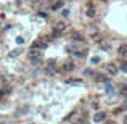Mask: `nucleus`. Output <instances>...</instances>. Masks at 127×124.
<instances>
[{
    "mask_svg": "<svg viewBox=\"0 0 127 124\" xmlns=\"http://www.w3.org/2000/svg\"><path fill=\"white\" fill-rule=\"evenodd\" d=\"M93 121L95 123H105L106 121V113L105 111H98L93 115Z\"/></svg>",
    "mask_w": 127,
    "mask_h": 124,
    "instance_id": "obj_1",
    "label": "nucleus"
},
{
    "mask_svg": "<svg viewBox=\"0 0 127 124\" xmlns=\"http://www.w3.org/2000/svg\"><path fill=\"white\" fill-rule=\"evenodd\" d=\"M29 58H31V60H37V58H40V52H39L37 48H32L31 52H29Z\"/></svg>",
    "mask_w": 127,
    "mask_h": 124,
    "instance_id": "obj_2",
    "label": "nucleus"
},
{
    "mask_svg": "<svg viewBox=\"0 0 127 124\" xmlns=\"http://www.w3.org/2000/svg\"><path fill=\"white\" fill-rule=\"evenodd\" d=\"M106 68H108V73H109V74H116V73H118V66L113 65V63H109Z\"/></svg>",
    "mask_w": 127,
    "mask_h": 124,
    "instance_id": "obj_3",
    "label": "nucleus"
},
{
    "mask_svg": "<svg viewBox=\"0 0 127 124\" xmlns=\"http://www.w3.org/2000/svg\"><path fill=\"white\" fill-rule=\"evenodd\" d=\"M63 69H64V71H72V69H74V65L69 61V63H66V65L63 66Z\"/></svg>",
    "mask_w": 127,
    "mask_h": 124,
    "instance_id": "obj_4",
    "label": "nucleus"
},
{
    "mask_svg": "<svg viewBox=\"0 0 127 124\" xmlns=\"http://www.w3.org/2000/svg\"><path fill=\"white\" fill-rule=\"evenodd\" d=\"M64 29H66L64 23H58V24H56V31H64Z\"/></svg>",
    "mask_w": 127,
    "mask_h": 124,
    "instance_id": "obj_5",
    "label": "nucleus"
},
{
    "mask_svg": "<svg viewBox=\"0 0 127 124\" xmlns=\"http://www.w3.org/2000/svg\"><path fill=\"white\" fill-rule=\"evenodd\" d=\"M19 52H21V50H15V52L10 53V56H18V55H19Z\"/></svg>",
    "mask_w": 127,
    "mask_h": 124,
    "instance_id": "obj_6",
    "label": "nucleus"
},
{
    "mask_svg": "<svg viewBox=\"0 0 127 124\" xmlns=\"http://www.w3.org/2000/svg\"><path fill=\"white\" fill-rule=\"evenodd\" d=\"M121 69H122L124 73H127V63H124V65H121Z\"/></svg>",
    "mask_w": 127,
    "mask_h": 124,
    "instance_id": "obj_7",
    "label": "nucleus"
},
{
    "mask_svg": "<svg viewBox=\"0 0 127 124\" xmlns=\"http://www.w3.org/2000/svg\"><path fill=\"white\" fill-rule=\"evenodd\" d=\"M16 42H18V43H24V39H23V37H18V39H16Z\"/></svg>",
    "mask_w": 127,
    "mask_h": 124,
    "instance_id": "obj_8",
    "label": "nucleus"
},
{
    "mask_svg": "<svg viewBox=\"0 0 127 124\" xmlns=\"http://www.w3.org/2000/svg\"><path fill=\"white\" fill-rule=\"evenodd\" d=\"M105 124H118L116 121H105Z\"/></svg>",
    "mask_w": 127,
    "mask_h": 124,
    "instance_id": "obj_9",
    "label": "nucleus"
},
{
    "mask_svg": "<svg viewBox=\"0 0 127 124\" xmlns=\"http://www.w3.org/2000/svg\"><path fill=\"white\" fill-rule=\"evenodd\" d=\"M122 95H124V97H127V89H124V92H122Z\"/></svg>",
    "mask_w": 127,
    "mask_h": 124,
    "instance_id": "obj_10",
    "label": "nucleus"
},
{
    "mask_svg": "<svg viewBox=\"0 0 127 124\" xmlns=\"http://www.w3.org/2000/svg\"><path fill=\"white\" fill-rule=\"evenodd\" d=\"M124 124H127V116H124Z\"/></svg>",
    "mask_w": 127,
    "mask_h": 124,
    "instance_id": "obj_11",
    "label": "nucleus"
},
{
    "mask_svg": "<svg viewBox=\"0 0 127 124\" xmlns=\"http://www.w3.org/2000/svg\"><path fill=\"white\" fill-rule=\"evenodd\" d=\"M74 124H82V121H76V123H74Z\"/></svg>",
    "mask_w": 127,
    "mask_h": 124,
    "instance_id": "obj_12",
    "label": "nucleus"
},
{
    "mask_svg": "<svg viewBox=\"0 0 127 124\" xmlns=\"http://www.w3.org/2000/svg\"><path fill=\"white\" fill-rule=\"evenodd\" d=\"M2 97H3V93H2V92H0V100H2Z\"/></svg>",
    "mask_w": 127,
    "mask_h": 124,
    "instance_id": "obj_13",
    "label": "nucleus"
}]
</instances>
